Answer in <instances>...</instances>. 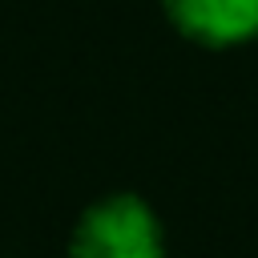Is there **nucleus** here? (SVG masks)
Wrapping results in <instances>:
<instances>
[{"label": "nucleus", "instance_id": "1", "mask_svg": "<svg viewBox=\"0 0 258 258\" xmlns=\"http://www.w3.org/2000/svg\"><path fill=\"white\" fill-rule=\"evenodd\" d=\"M69 258H165V234L145 198L109 194L77 218Z\"/></svg>", "mask_w": 258, "mask_h": 258}, {"label": "nucleus", "instance_id": "2", "mask_svg": "<svg viewBox=\"0 0 258 258\" xmlns=\"http://www.w3.org/2000/svg\"><path fill=\"white\" fill-rule=\"evenodd\" d=\"M169 24L206 48H234L258 36V0H161Z\"/></svg>", "mask_w": 258, "mask_h": 258}]
</instances>
